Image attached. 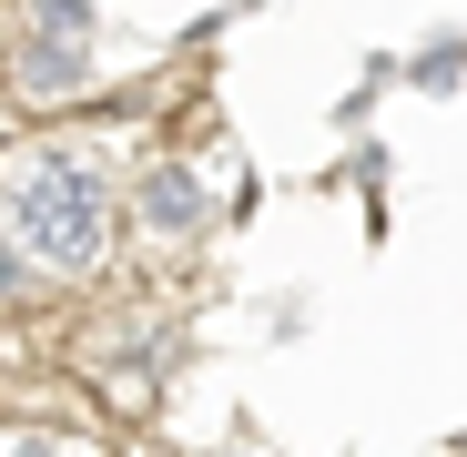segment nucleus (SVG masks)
Listing matches in <instances>:
<instances>
[{
	"mask_svg": "<svg viewBox=\"0 0 467 457\" xmlns=\"http://www.w3.org/2000/svg\"><path fill=\"white\" fill-rule=\"evenodd\" d=\"M11 234H21L41 265H92L102 234H112L102 173H82V163H41V173L21 183V203H11Z\"/></svg>",
	"mask_w": 467,
	"mask_h": 457,
	"instance_id": "1",
	"label": "nucleus"
},
{
	"mask_svg": "<svg viewBox=\"0 0 467 457\" xmlns=\"http://www.w3.org/2000/svg\"><path fill=\"white\" fill-rule=\"evenodd\" d=\"M142 213H152V234H193V213H203V183L163 163V173L142 183Z\"/></svg>",
	"mask_w": 467,
	"mask_h": 457,
	"instance_id": "2",
	"label": "nucleus"
},
{
	"mask_svg": "<svg viewBox=\"0 0 467 457\" xmlns=\"http://www.w3.org/2000/svg\"><path fill=\"white\" fill-rule=\"evenodd\" d=\"M71 71H82V61H71V51H31V61H21V92H61Z\"/></svg>",
	"mask_w": 467,
	"mask_h": 457,
	"instance_id": "3",
	"label": "nucleus"
}]
</instances>
